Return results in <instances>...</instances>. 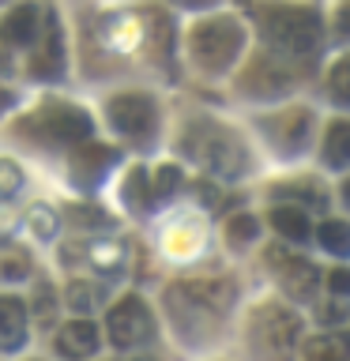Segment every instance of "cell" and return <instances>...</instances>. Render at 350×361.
I'll return each instance as SVG.
<instances>
[{"label": "cell", "instance_id": "obj_30", "mask_svg": "<svg viewBox=\"0 0 350 361\" xmlns=\"http://www.w3.org/2000/svg\"><path fill=\"white\" fill-rule=\"evenodd\" d=\"M72 222H79V226H113V219L109 214H102V207H72Z\"/></svg>", "mask_w": 350, "mask_h": 361}, {"label": "cell", "instance_id": "obj_39", "mask_svg": "<svg viewBox=\"0 0 350 361\" xmlns=\"http://www.w3.org/2000/svg\"><path fill=\"white\" fill-rule=\"evenodd\" d=\"M128 361H155V357H147V354H140V357H128Z\"/></svg>", "mask_w": 350, "mask_h": 361}, {"label": "cell", "instance_id": "obj_6", "mask_svg": "<svg viewBox=\"0 0 350 361\" xmlns=\"http://www.w3.org/2000/svg\"><path fill=\"white\" fill-rule=\"evenodd\" d=\"M301 79H305V68H301V64L282 61V56L260 49L253 61L245 64V72H241V79H237V87H241V94H248V98H264V102H267V98L290 94V90L298 87Z\"/></svg>", "mask_w": 350, "mask_h": 361}, {"label": "cell", "instance_id": "obj_24", "mask_svg": "<svg viewBox=\"0 0 350 361\" xmlns=\"http://www.w3.org/2000/svg\"><path fill=\"white\" fill-rule=\"evenodd\" d=\"M64 301L72 305L76 312H95L102 305V286H95V282H72V286L64 290Z\"/></svg>", "mask_w": 350, "mask_h": 361}, {"label": "cell", "instance_id": "obj_34", "mask_svg": "<svg viewBox=\"0 0 350 361\" xmlns=\"http://www.w3.org/2000/svg\"><path fill=\"white\" fill-rule=\"evenodd\" d=\"M339 301H343V298H335V305H320V320L324 324H339L346 316V305H339Z\"/></svg>", "mask_w": 350, "mask_h": 361}, {"label": "cell", "instance_id": "obj_32", "mask_svg": "<svg viewBox=\"0 0 350 361\" xmlns=\"http://www.w3.org/2000/svg\"><path fill=\"white\" fill-rule=\"evenodd\" d=\"M327 290L335 298H350V267H332L327 271Z\"/></svg>", "mask_w": 350, "mask_h": 361}, {"label": "cell", "instance_id": "obj_5", "mask_svg": "<svg viewBox=\"0 0 350 361\" xmlns=\"http://www.w3.org/2000/svg\"><path fill=\"white\" fill-rule=\"evenodd\" d=\"M301 338V320L286 305H264L248 324V343L260 361H294V346Z\"/></svg>", "mask_w": 350, "mask_h": 361}, {"label": "cell", "instance_id": "obj_16", "mask_svg": "<svg viewBox=\"0 0 350 361\" xmlns=\"http://www.w3.org/2000/svg\"><path fill=\"white\" fill-rule=\"evenodd\" d=\"M320 158H324V166H332V169H350V117H335L324 128Z\"/></svg>", "mask_w": 350, "mask_h": 361}, {"label": "cell", "instance_id": "obj_20", "mask_svg": "<svg viewBox=\"0 0 350 361\" xmlns=\"http://www.w3.org/2000/svg\"><path fill=\"white\" fill-rule=\"evenodd\" d=\"M324 90L339 109H350V53L332 61V68H327V75H324Z\"/></svg>", "mask_w": 350, "mask_h": 361}, {"label": "cell", "instance_id": "obj_12", "mask_svg": "<svg viewBox=\"0 0 350 361\" xmlns=\"http://www.w3.org/2000/svg\"><path fill=\"white\" fill-rule=\"evenodd\" d=\"M30 75H38V79H56V75H64V38H61V27H56L53 16L45 19V30L38 34V42H34Z\"/></svg>", "mask_w": 350, "mask_h": 361}, {"label": "cell", "instance_id": "obj_27", "mask_svg": "<svg viewBox=\"0 0 350 361\" xmlns=\"http://www.w3.org/2000/svg\"><path fill=\"white\" fill-rule=\"evenodd\" d=\"M327 27H332V38L335 42H350V0H339Z\"/></svg>", "mask_w": 350, "mask_h": 361}, {"label": "cell", "instance_id": "obj_15", "mask_svg": "<svg viewBox=\"0 0 350 361\" xmlns=\"http://www.w3.org/2000/svg\"><path fill=\"white\" fill-rule=\"evenodd\" d=\"M38 27H42V11L34 4H19L16 11L4 16V23H0V38L8 45H34L42 34Z\"/></svg>", "mask_w": 350, "mask_h": 361}, {"label": "cell", "instance_id": "obj_2", "mask_svg": "<svg viewBox=\"0 0 350 361\" xmlns=\"http://www.w3.org/2000/svg\"><path fill=\"white\" fill-rule=\"evenodd\" d=\"M237 301V286L234 279H185L174 282L166 290V309L174 316V324L181 327V335L188 338H203L226 320V312Z\"/></svg>", "mask_w": 350, "mask_h": 361}, {"label": "cell", "instance_id": "obj_7", "mask_svg": "<svg viewBox=\"0 0 350 361\" xmlns=\"http://www.w3.org/2000/svg\"><path fill=\"white\" fill-rule=\"evenodd\" d=\"M264 135L271 140L279 154L298 158L313 147L316 140V113L309 106H282L264 117Z\"/></svg>", "mask_w": 350, "mask_h": 361}, {"label": "cell", "instance_id": "obj_18", "mask_svg": "<svg viewBox=\"0 0 350 361\" xmlns=\"http://www.w3.org/2000/svg\"><path fill=\"white\" fill-rule=\"evenodd\" d=\"M271 226H275V233L286 237V241H305V237L313 233L305 207H294V203H275V207H271Z\"/></svg>", "mask_w": 350, "mask_h": 361}, {"label": "cell", "instance_id": "obj_26", "mask_svg": "<svg viewBox=\"0 0 350 361\" xmlns=\"http://www.w3.org/2000/svg\"><path fill=\"white\" fill-rule=\"evenodd\" d=\"M177 188H181V169H177V166H162V169L155 173V180H151V196H155V200L174 196Z\"/></svg>", "mask_w": 350, "mask_h": 361}, {"label": "cell", "instance_id": "obj_31", "mask_svg": "<svg viewBox=\"0 0 350 361\" xmlns=\"http://www.w3.org/2000/svg\"><path fill=\"white\" fill-rule=\"evenodd\" d=\"M30 230L38 233V237H53V230H56V214H53L49 207H34V214H30Z\"/></svg>", "mask_w": 350, "mask_h": 361}, {"label": "cell", "instance_id": "obj_9", "mask_svg": "<svg viewBox=\"0 0 350 361\" xmlns=\"http://www.w3.org/2000/svg\"><path fill=\"white\" fill-rule=\"evenodd\" d=\"M106 331H109V343L121 346V350H135L143 346L147 338L155 335V320L147 312V305L140 298H124L109 309L106 316Z\"/></svg>", "mask_w": 350, "mask_h": 361}, {"label": "cell", "instance_id": "obj_25", "mask_svg": "<svg viewBox=\"0 0 350 361\" xmlns=\"http://www.w3.org/2000/svg\"><path fill=\"white\" fill-rule=\"evenodd\" d=\"M124 200H128L135 211H143L147 203L155 200V196H151V180H147V173H143V169H132L128 185H124Z\"/></svg>", "mask_w": 350, "mask_h": 361}, {"label": "cell", "instance_id": "obj_10", "mask_svg": "<svg viewBox=\"0 0 350 361\" xmlns=\"http://www.w3.org/2000/svg\"><path fill=\"white\" fill-rule=\"evenodd\" d=\"M109 121H113V128H117L124 140H151L155 135V124H158V109H155V102L147 98V94H117V98H109Z\"/></svg>", "mask_w": 350, "mask_h": 361}, {"label": "cell", "instance_id": "obj_8", "mask_svg": "<svg viewBox=\"0 0 350 361\" xmlns=\"http://www.w3.org/2000/svg\"><path fill=\"white\" fill-rule=\"evenodd\" d=\"M23 135L49 143V147H68V143H83L90 135V117L76 106H45L34 117H27Z\"/></svg>", "mask_w": 350, "mask_h": 361}, {"label": "cell", "instance_id": "obj_23", "mask_svg": "<svg viewBox=\"0 0 350 361\" xmlns=\"http://www.w3.org/2000/svg\"><path fill=\"white\" fill-rule=\"evenodd\" d=\"M256 237H260V222H256L248 211L234 214V219L226 222V241H230L234 248H245V245H253Z\"/></svg>", "mask_w": 350, "mask_h": 361}, {"label": "cell", "instance_id": "obj_35", "mask_svg": "<svg viewBox=\"0 0 350 361\" xmlns=\"http://www.w3.org/2000/svg\"><path fill=\"white\" fill-rule=\"evenodd\" d=\"M0 72H11V53H8V42L0 38Z\"/></svg>", "mask_w": 350, "mask_h": 361}, {"label": "cell", "instance_id": "obj_4", "mask_svg": "<svg viewBox=\"0 0 350 361\" xmlns=\"http://www.w3.org/2000/svg\"><path fill=\"white\" fill-rule=\"evenodd\" d=\"M185 151L219 180H237L248 169V151L230 128L211 121H196L185 132Z\"/></svg>", "mask_w": 350, "mask_h": 361}, {"label": "cell", "instance_id": "obj_19", "mask_svg": "<svg viewBox=\"0 0 350 361\" xmlns=\"http://www.w3.org/2000/svg\"><path fill=\"white\" fill-rule=\"evenodd\" d=\"M275 196L279 200H290L294 207H305V211H324V188H320V180H313V177H298V180H290V185H282L275 188Z\"/></svg>", "mask_w": 350, "mask_h": 361}, {"label": "cell", "instance_id": "obj_22", "mask_svg": "<svg viewBox=\"0 0 350 361\" xmlns=\"http://www.w3.org/2000/svg\"><path fill=\"white\" fill-rule=\"evenodd\" d=\"M305 361H350V346L339 335H316L305 343Z\"/></svg>", "mask_w": 350, "mask_h": 361}, {"label": "cell", "instance_id": "obj_36", "mask_svg": "<svg viewBox=\"0 0 350 361\" xmlns=\"http://www.w3.org/2000/svg\"><path fill=\"white\" fill-rule=\"evenodd\" d=\"M174 4H181V8H211V4H219V0H174Z\"/></svg>", "mask_w": 350, "mask_h": 361}, {"label": "cell", "instance_id": "obj_33", "mask_svg": "<svg viewBox=\"0 0 350 361\" xmlns=\"http://www.w3.org/2000/svg\"><path fill=\"white\" fill-rule=\"evenodd\" d=\"M0 275L23 279V275H27V259H23V256H4V259H0Z\"/></svg>", "mask_w": 350, "mask_h": 361}, {"label": "cell", "instance_id": "obj_21", "mask_svg": "<svg viewBox=\"0 0 350 361\" xmlns=\"http://www.w3.org/2000/svg\"><path fill=\"white\" fill-rule=\"evenodd\" d=\"M316 245L332 256H350V222L339 219H324L316 226Z\"/></svg>", "mask_w": 350, "mask_h": 361}, {"label": "cell", "instance_id": "obj_29", "mask_svg": "<svg viewBox=\"0 0 350 361\" xmlns=\"http://www.w3.org/2000/svg\"><path fill=\"white\" fill-rule=\"evenodd\" d=\"M23 188V173L16 162H0V196H16V192Z\"/></svg>", "mask_w": 350, "mask_h": 361}, {"label": "cell", "instance_id": "obj_37", "mask_svg": "<svg viewBox=\"0 0 350 361\" xmlns=\"http://www.w3.org/2000/svg\"><path fill=\"white\" fill-rule=\"evenodd\" d=\"M339 200L346 203V211H350V173L343 177V185H339Z\"/></svg>", "mask_w": 350, "mask_h": 361}, {"label": "cell", "instance_id": "obj_11", "mask_svg": "<svg viewBox=\"0 0 350 361\" xmlns=\"http://www.w3.org/2000/svg\"><path fill=\"white\" fill-rule=\"evenodd\" d=\"M271 267H275V275H279V282H282V290H286L290 298L313 301L316 286H320V271H316V264H309V259H301V256L271 252Z\"/></svg>", "mask_w": 350, "mask_h": 361}, {"label": "cell", "instance_id": "obj_1", "mask_svg": "<svg viewBox=\"0 0 350 361\" xmlns=\"http://www.w3.org/2000/svg\"><path fill=\"white\" fill-rule=\"evenodd\" d=\"M248 16L256 23L264 49L282 56V61L309 68L324 53L327 19L316 4H301V0H260V4H248Z\"/></svg>", "mask_w": 350, "mask_h": 361}, {"label": "cell", "instance_id": "obj_13", "mask_svg": "<svg viewBox=\"0 0 350 361\" xmlns=\"http://www.w3.org/2000/svg\"><path fill=\"white\" fill-rule=\"evenodd\" d=\"M113 162H117V151L106 143H87V147H79V151L72 154V177H76V185H83V188H95L102 177L113 169Z\"/></svg>", "mask_w": 350, "mask_h": 361}, {"label": "cell", "instance_id": "obj_28", "mask_svg": "<svg viewBox=\"0 0 350 361\" xmlns=\"http://www.w3.org/2000/svg\"><path fill=\"white\" fill-rule=\"evenodd\" d=\"M34 298H38V301H34V309H38V312H34V320H38V324H53V312H56L53 290L45 286V282H38V290H34Z\"/></svg>", "mask_w": 350, "mask_h": 361}, {"label": "cell", "instance_id": "obj_38", "mask_svg": "<svg viewBox=\"0 0 350 361\" xmlns=\"http://www.w3.org/2000/svg\"><path fill=\"white\" fill-rule=\"evenodd\" d=\"M4 106H8V94H4V90H0V113H4Z\"/></svg>", "mask_w": 350, "mask_h": 361}, {"label": "cell", "instance_id": "obj_3", "mask_svg": "<svg viewBox=\"0 0 350 361\" xmlns=\"http://www.w3.org/2000/svg\"><path fill=\"white\" fill-rule=\"evenodd\" d=\"M245 53V23L237 16H207L188 30V61L203 75H222Z\"/></svg>", "mask_w": 350, "mask_h": 361}, {"label": "cell", "instance_id": "obj_14", "mask_svg": "<svg viewBox=\"0 0 350 361\" xmlns=\"http://www.w3.org/2000/svg\"><path fill=\"white\" fill-rule=\"evenodd\" d=\"M53 346H56V354H64V357H72V361H87L98 350V324H90V320L64 324L61 331H56Z\"/></svg>", "mask_w": 350, "mask_h": 361}, {"label": "cell", "instance_id": "obj_17", "mask_svg": "<svg viewBox=\"0 0 350 361\" xmlns=\"http://www.w3.org/2000/svg\"><path fill=\"white\" fill-rule=\"evenodd\" d=\"M27 343V305L19 298H0V350H19Z\"/></svg>", "mask_w": 350, "mask_h": 361}]
</instances>
